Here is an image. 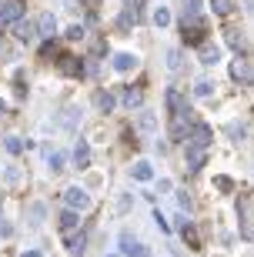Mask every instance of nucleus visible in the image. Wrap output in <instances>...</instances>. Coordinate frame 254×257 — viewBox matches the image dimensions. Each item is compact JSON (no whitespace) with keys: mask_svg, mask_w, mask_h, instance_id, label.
I'll return each mask as SVG.
<instances>
[{"mask_svg":"<svg viewBox=\"0 0 254 257\" xmlns=\"http://www.w3.org/2000/svg\"><path fill=\"white\" fill-rule=\"evenodd\" d=\"M20 257H40V250H24Z\"/></svg>","mask_w":254,"mask_h":257,"instance_id":"obj_38","label":"nucleus"},{"mask_svg":"<svg viewBox=\"0 0 254 257\" xmlns=\"http://www.w3.org/2000/svg\"><path fill=\"white\" fill-rule=\"evenodd\" d=\"M134 20H137V14H134V10H127V7H124V14H121V17H117V27H121V30H131V24H134Z\"/></svg>","mask_w":254,"mask_h":257,"instance_id":"obj_27","label":"nucleus"},{"mask_svg":"<svg viewBox=\"0 0 254 257\" xmlns=\"http://www.w3.org/2000/svg\"><path fill=\"white\" fill-rule=\"evenodd\" d=\"M67 250L74 257H84V250H87V234L80 230V234H67Z\"/></svg>","mask_w":254,"mask_h":257,"instance_id":"obj_9","label":"nucleus"},{"mask_svg":"<svg viewBox=\"0 0 254 257\" xmlns=\"http://www.w3.org/2000/svg\"><path fill=\"white\" fill-rule=\"evenodd\" d=\"M0 237H10V224H0Z\"/></svg>","mask_w":254,"mask_h":257,"instance_id":"obj_36","label":"nucleus"},{"mask_svg":"<svg viewBox=\"0 0 254 257\" xmlns=\"http://www.w3.org/2000/svg\"><path fill=\"white\" fill-rule=\"evenodd\" d=\"M211 10H214L217 17H227L234 10V0H211Z\"/></svg>","mask_w":254,"mask_h":257,"instance_id":"obj_23","label":"nucleus"},{"mask_svg":"<svg viewBox=\"0 0 254 257\" xmlns=\"http://www.w3.org/2000/svg\"><path fill=\"white\" fill-rule=\"evenodd\" d=\"M181 67H184V50L171 47L167 50V70H171V74H181Z\"/></svg>","mask_w":254,"mask_h":257,"instance_id":"obj_15","label":"nucleus"},{"mask_svg":"<svg viewBox=\"0 0 254 257\" xmlns=\"http://www.w3.org/2000/svg\"><path fill=\"white\" fill-rule=\"evenodd\" d=\"M27 217H30V224L37 227L40 220H44V204H30V207H27Z\"/></svg>","mask_w":254,"mask_h":257,"instance_id":"obj_26","label":"nucleus"},{"mask_svg":"<svg viewBox=\"0 0 254 257\" xmlns=\"http://www.w3.org/2000/svg\"><path fill=\"white\" fill-rule=\"evenodd\" d=\"M60 74H67V77H80V74H84V60L74 57V54H64V57H60Z\"/></svg>","mask_w":254,"mask_h":257,"instance_id":"obj_6","label":"nucleus"},{"mask_svg":"<svg viewBox=\"0 0 254 257\" xmlns=\"http://www.w3.org/2000/svg\"><path fill=\"white\" fill-rule=\"evenodd\" d=\"M164 100H167L171 117H184V114H191V110H188V100H184V97H181V90H174V87H171L167 94H164Z\"/></svg>","mask_w":254,"mask_h":257,"instance_id":"obj_5","label":"nucleus"},{"mask_svg":"<svg viewBox=\"0 0 254 257\" xmlns=\"http://www.w3.org/2000/svg\"><path fill=\"white\" fill-rule=\"evenodd\" d=\"M188 147H198V151H207V147H211V141H214V131H211V127L207 124H194L191 127V134H188Z\"/></svg>","mask_w":254,"mask_h":257,"instance_id":"obj_3","label":"nucleus"},{"mask_svg":"<svg viewBox=\"0 0 254 257\" xmlns=\"http://www.w3.org/2000/svg\"><path fill=\"white\" fill-rule=\"evenodd\" d=\"M217 60H221V47H214V44H204V47H201V64L214 67Z\"/></svg>","mask_w":254,"mask_h":257,"instance_id":"obj_18","label":"nucleus"},{"mask_svg":"<svg viewBox=\"0 0 254 257\" xmlns=\"http://www.w3.org/2000/svg\"><path fill=\"white\" fill-rule=\"evenodd\" d=\"M14 34H17L20 44H34V40H37V24H30V20H20V24H14Z\"/></svg>","mask_w":254,"mask_h":257,"instance_id":"obj_7","label":"nucleus"},{"mask_svg":"<svg viewBox=\"0 0 254 257\" xmlns=\"http://www.w3.org/2000/svg\"><path fill=\"white\" fill-rule=\"evenodd\" d=\"M184 44H201V47H204L207 44L204 27H201V24H184Z\"/></svg>","mask_w":254,"mask_h":257,"instance_id":"obj_10","label":"nucleus"},{"mask_svg":"<svg viewBox=\"0 0 254 257\" xmlns=\"http://www.w3.org/2000/svg\"><path fill=\"white\" fill-rule=\"evenodd\" d=\"M178 204H181V210H191V207H194V200L188 197V191H178Z\"/></svg>","mask_w":254,"mask_h":257,"instance_id":"obj_31","label":"nucleus"},{"mask_svg":"<svg viewBox=\"0 0 254 257\" xmlns=\"http://www.w3.org/2000/svg\"><path fill=\"white\" fill-rule=\"evenodd\" d=\"M64 204H67V210H87L91 207V194H87L84 187H67Z\"/></svg>","mask_w":254,"mask_h":257,"instance_id":"obj_4","label":"nucleus"},{"mask_svg":"<svg viewBox=\"0 0 254 257\" xmlns=\"http://www.w3.org/2000/svg\"><path fill=\"white\" fill-rule=\"evenodd\" d=\"M194 94H198V97H211V94H214V80H207V77H201L198 84H194Z\"/></svg>","mask_w":254,"mask_h":257,"instance_id":"obj_25","label":"nucleus"},{"mask_svg":"<svg viewBox=\"0 0 254 257\" xmlns=\"http://www.w3.org/2000/svg\"><path fill=\"white\" fill-rule=\"evenodd\" d=\"M4 147H7V154H20V151H24V141H20V137H7Z\"/></svg>","mask_w":254,"mask_h":257,"instance_id":"obj_28","label":"nucleus"},{"mask_svg":"<svg viewBox=\"0 0 254 257\" xmlns=\"http://www.w3.org/2000/svg\"><path fill=\"white\" fill-rule=\"evenodd\" d=\"M244 7H247V14L254 17V0H244Z\"/></svg>","mask_w":254,"mask_h":257,"instance_id":"obj_37","label":"nucleus"},{"mask_svg":"<svg viewBox=\"0 0 254 257\" xmlns=\"http://www.w3.org/2000/svg\"><path fill=\"white\" fill-rule=\"evenodd\" d=\"M20 20H24V4L20 0H0V27L20 24Z\"/></svg>","mask_w":254,"mask_h":257,"instance_id":"obj_2","label":"nucleus"},{"mask_svg":"<svg viewBox=\"0 0 254 257\" xmlns=\"http://www.w3.org/2000/svg\"><path fill=\"white\" fill-rule=\"evenodd\" d=\"M227 44H231V47H234V50H237V54H241V50H244V40L237 37L234 30H231V34H227Z\"/></svg>","mask_w":254,"mask_h":257,"instance_id":"obj_32","label":"nucleus"},{"mask_svg":"<svg viewBox=\"0 0 254 257\" xmlns=\"http://www.w3.org/2000/svg\"><path fill=\"white\" fill-rule=\"evenodd\" d=\"M54 34H57V17H54V14H40V20H37V37L54 40Z\"/></svg>","mask_w":254,"mask_h":257,"instance_id":"obj_8","label":"nucleus"},{"mask_svg":"<svg viewBox=\"0 0 254 257\" xmlns=\"http://www.w3.org/2000/svg\"><path fill=\"white\" fill-rule=\"evenodd\" d=\"M134 67H137V57H134V54H117V57H114V70H121V74H127Z\"/></svg>","mask_w":254,"mask_h":257,"instance_id":"obj_19","label":"nucleus"},{"mask_svg":"<svg viewBox=\"0 0 254 257\" xmlns=\"http://www.w3.org/2000/svg\"><path fill=\"white\" fill-rule=\"evenodd\" d=\"M84 37V27H80V24H74V27L67 30V40H80Z\"/></svg>","mask_w":254,"mask_h":257,"instance_id":"obj_34","label":"nucleus"},{"mask_svg":"<svg viewBox=\"0 0 254 257\" xmlns=\"http://www.w3.org/2000/svg\"><path fill=\"white\" fill-rule=\"evenodd\" d=\"M201 4L204 0H184V24H201Z\"/></svg>","mask_w":254,"mask_h":257,"instance_id":"obj_12","label":"nucleus"},{"mask_svg":"<svg viewBox=\"0 0 254 257\" xmlns=\"http://www.w3.org/2000/svg\"><path fill=\"white\" fill-rule=\"evenodd\" d=\"M217 191H234V181H231V177H217Z\"/></svg>","mask_w":254,"mask_h":257,"instance_id":"obj_33","label":"nucleus"},{"mask_svg":"<svg viewBox=\"0 0 254 257\" xmlns=\"http://www.w3.org/2000/svg\"><path fill=\"white\" fill-rule=\"evenodd\" d=\"M97 4H101V0H84V7H91V10H94Z\"/></svg>","mask_w":254,"mask_h":257,"instance_id":"obj_39","label":"nucleus"},{"mask_svg":"<svg viewBox=\"0 0 254 257\" xmlns=\"http://www.w3.org/2000/svg\"><path fill=\"white\" fill-rule=\"evenodd\" d=\"M154 224H157V227L164 230V234H171V224H167V217H164L160 210H154Z\"/></svg>","mask_w":254,"mask_h":257,"instance_id":"obj_30","label":"nucleus"},{"mask_svg":"<svg viewBox=\"0 0 254 257\" xmlns=\"http://www.w3.org/2000/svg\"><path fill=\"white\" fill-rule=\"evenodd\" d=\"M94 104H97V110H101V114H111L117 100H114L111 90H97V94H94Z\"/></svg>","mask_w":254,"mask_h":257,"instance_id":"obj_14","label":"nucleus"},{"mask_svg":"<svg viewBox=\"0 0 254 257\" xmlns=\"http://www.w3.org/2000/svg\"><path fill=\"white\" fill-rule=\"evenodd\" d=\"M137 131L144 134H157V117L151 110H137Z\"/></svg>","mask_w":254,"mask_h":257,"instance_id":"obj_11","label":"nucleus"},{"mask_svg":"<svg viewBox=\"0 0 254 257\" xmlns=\"http://www.w3.org/2000/svg\"><path fill=\"white\" fill-rule=\"evenodd\" d=\"M227 134H231V137H244V127H237V124H231V127H227Z\"/></svg>","mask_w":254,"mask_h":257,"instance_id":"obj_35","label":"nucleus"},{"mask_svg":"<svg viewBox=\"0 0 254 257\" xmlns=\"http://www.w3.org/2000/svg\"><path fill=\"white\" fill-rule=\"evenodd\" d=\"M131 177H134V181H151V177H154V167L147 161H137L131 167Z\"/></svg>","mask_w":254,"mask_h":257,"instance_id":"obj_16","label":"nucleus"},{"mask_svg":"<svg viewBox=\"0 0 254 257\" xmlns=\"http://www.w3.org/2000/svg\"><path fill=\"white\" fill-rule=\"evenodd\" d=\"M47 164H50V171H64V154L54 151V154L47 157Z\"/></svg>","mask_w":254,"mask_h":257,"instance_id":"obj_29","label":"nucleus"},{"mask_svg":"<svg viewBox=\"0 0 254 257\" xmlns=\"http://www.w3.org/2000/svg\"><path fill=\"white\" fill-rule=\"evenodd\" d=\"M117 244H121V254H124V257H151V250L144 247V244L134 237L131 230H124L121 237H117Z\"/></svg>","mask_w":254,"mask_h":257,"instance_id":"obj_1","label":"nucleus"},{"mask_svg":"<svg viewBox=\"0 0 254 257\" xmlns=\"http://www.w3.org/2000/svg\"><path fill=\"white\" fill-rule=\"evenodd\" d=\"M141 104H144L141 90H134V87H131V90H124V107H127V110H137Z\"/></svg>","mask_w":254,"mask_h":257,"instance_id":"obj_22","label":"nucleus"},{"mask_svg":"<svg viewBox=\"0 0 254 257\" xmlns=\"http://www.w3.org/2000/svg\"><path fill=\"white\" fill-rule=\"evenodd\" d=\"M231 77H234V80H241V84H251V67H247V60L237 57L234 64H231Z\"/></svg>","mask_w":254,"mask_h":257,"instance_id":"obj_13","label":"nucleus"},{"mask_svg":"<svg viewBox=\"0 0 254 257\" xmlns=\"http://www.w3.org/2000/svg\"><path fill=\"white\" fill-rule=\"evenodd\" d=\"M201 167H204V151H198V147H188V171L198 174Z\"/></svg>","mask_w":254,"mask_h":257,"instance_id":"obj_21","label":"nucleus"},{"mask_svg":"<svg viewBox=\"0 0 254 257\" xmlns=\"http://www.w3.org/2000/svg\"><path fill=\"white\" fill-rule=\"evenodd\" d=\"M74 164L77 167H87V164H91V147H87L84 141H77V147H74Z\"/></svg>","mask_w":254,"mask_h":257,"instance_id":"obj_20","label":"nucleus"},{"mask_svg":"<svg viewBox=\"0 0 254 257\" xmlns=\"http://www.w3.org/2000/svg\"><path fill=\"white\" fill-rule=\"evenodd\" d=\"M104 257H117V254H104Z\"/></svg>","mask_w":254,"mask_h":257,"instance_id":"obj_40","label":"nucleus"},{"mask_svg":"<svg viewBox=\"0 0 254 257\" xmlns=\"http://www.w3.org/2000/svg\"><path fill=\"white\" fill-rule=\"evenodd\" d=\"M57 224H60V230H64V234H74V230H77V224H80V220H77V210H64Z\"/></svg>","mask_w":254,"mask_h":257,"instance_id":"obj_17","label":"nucleus"},{"mask_svg":"<svg viewBox=\"0 0 254 257\" xmlns=\"http://www.w3.org/2000/svg\"><path fill=\"white\" fill-rule=\"evenodd\" d=\"M151 20H154V27H160V30H164V27L171 24V10H167V7H157Z\"/></svg>","mask_w":254,"mask_h":257,"instance_id":"obj_24","label":"nucleus"}]
</instances>
